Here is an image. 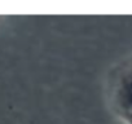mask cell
<instances>
[{
  "label": "cell",
  "instance_id": "1",
  "mask_svg": "<svg viewBox=\"0 0 132 124\" xmlns=\"http://www.w3.org/2000/svg\"><path fill=\"white\" fill-rule=\"evenodd\" d=\"M109 97L114 112L126 124H132V58L114 73Z\"/></svg>",
  "mask_w": 132,
  "mask_h": 124
}]
</instances>
